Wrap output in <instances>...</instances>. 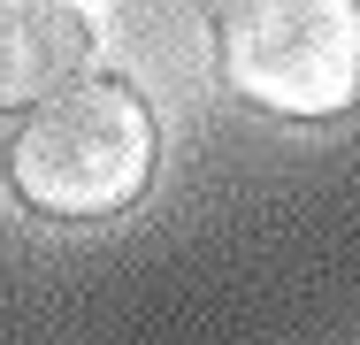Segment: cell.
I'll return each instance as SVG.
<instances>
[{
  "mask_svg": "<svg viewBox=\"0 0 360 345\" xmlns=\"http://www.w3.org/2000/svg\"><path fill=\"white\" fill-rule=\"evenodd\" d=\"M153 153H161V131L139 92L123 77H77L39 108H23L8 138V184L31 215L108 222L131 200H146Z\"/></svg>",
  "mask_w": 360,
  "mask_h": 345,
  "instance_id": "6da1fadb",
  "label": "cell"
},
{
  "mask_svg": "<svg viewBox=\"0 0 360 345\" xmlns=\"http://www.w3.org/2000/svg\"><path fill=\"white\" fill-rule=\"evenodd\" d=\"M207 31L245 108L330 123L360 100V0H207Z\"/></svg>",
  "mask_w": 360,
  "mask_h": 345,
  "instance_id": "7a4b0ae2",
  "label": "cell"
},
{
  "mask_svg": "<svg viewBox=\"0 0 360 345\" xmlns=\"http://www.w3.org/2000/svg\"><path fill=\"white\" fill-rule=\"evenodd\" d=\"M92 62V23L77 0H0V115L39 108Z\"/></svg>",
  "mask_w": 360,
  "mask_h": 345,
  "instance_id": "3957f363",
  "label": "cell"
}]
</instances>
